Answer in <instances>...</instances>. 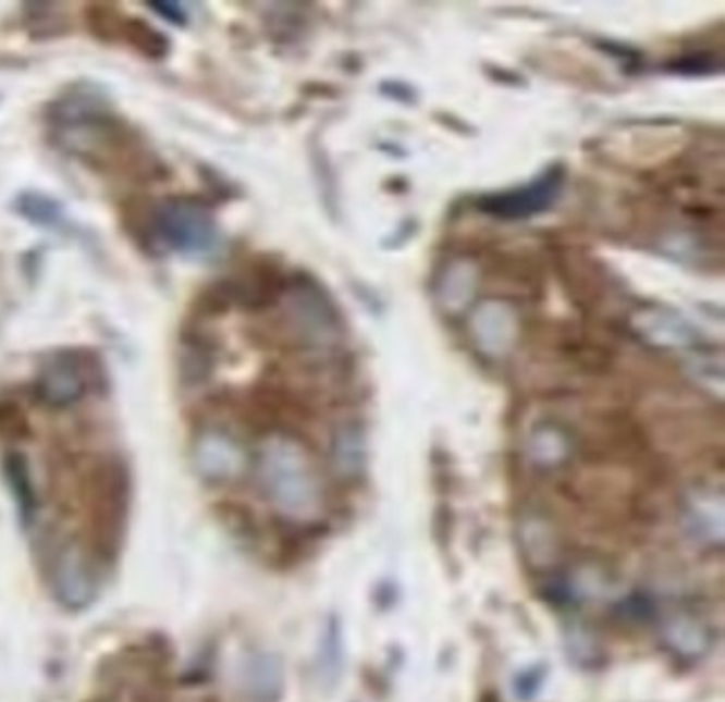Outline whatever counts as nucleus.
Returning a JSON list of instances; mask_svg holds the SVG:
<instances>
[{
  "mask_svg": "<svg viewBox=\"0 0 725 702\" xmlns=\"http://www.w3.org/2000/svg\"><path fill=\"white\" fill-rule=\"evenodd\" d=\"M563 176H565L563 165H552L540 178H536L525 187H518V190H507L501 195L480 199V208L493 217L527 219L552 206V201L558 197L563 187Z\"/></svg>",
  "mask_w": 725,
  "mask_h": 702,
  "instance_id": "obj_1",
  "label": "nucleus"
}]
</instances>
